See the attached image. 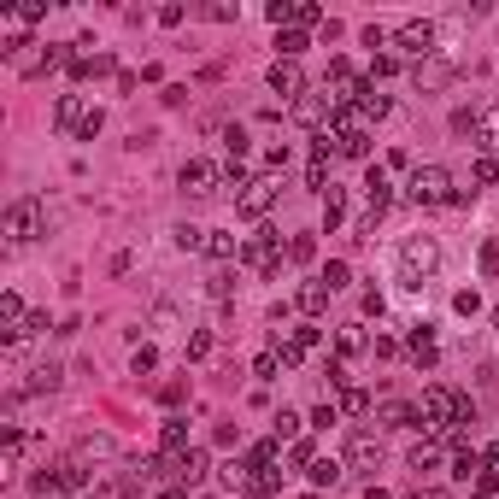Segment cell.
<instances>
[{
    "label": "cell",
    "mask_w": 499,
    "mask_h": 499,
    "mask_svg": "<svg viewBox=\"0 0 499 499\" xmlns=\"http://www.w3.org/2000/svg\"><path fill=\"white\" fill-rule=\"evenodd\" d=\"M323 182H329V159H311V164H306V188L323 194Z\"/></svg>",
    "instance_id": "4316f807"
},
{
    "label": "cell",
    "mask_w": 499,
    "mask_h": 499,
    "mask_svg": "<svg viewBox=\"0 0 499 499\" xmlns=\"http://www.w3.org/2000/svg\"><path fill=\"white\" fill-rule=\"evenodd\" d=\"M271 89H276V94H299V65H294V59H276V65H271Z\"/></svg>",
    "instance_id": "5bb4252c"
},
{
    "label": "cell",
    "mask_w": 499,
    "mask_h": 499,
    "mask_svg": "<svg viewBox=\"0 0 499 499\" xmlns=\"http://www.w3.org/2000/svg\"><path fill=\"white\" fill-rule=\"evenodd\" d=\"M100 124H106V118H100V106H89V112H82V124H77V141H94Z\"/></svg>",
    "instance_id": "cb8c5ba5"
},
{
    "label": "cell",
    "mask_w": 499,
    "mask_h": 499,
    "mask_svg": "<svg viewBox=\"0 0 499 499\" xmlns=\"http://www.w3.org/2000/svg\"><path fill=\"white\" fill-rule=\"evenodd\" d=\"M481 276H499V235L481 241Z\"/></svg>",
    "instance_id": "d4e9b609"
},
{
    "label": "cell",
    "mask_w": 499,
    "mask_h": 499,
    "mask_svg": "<svg viewBox=\"0 0 499 499\" xmlns=\"http://www.w3.org/2000/svg\"><path fill=\"white\" fill-rule=\"evenodd\" d=\"M441 271V241L435 235H406L394 247V288L399 294H417L423 282H435Z\"/></svg>",
    "instance_id": "6da1fadb"
},
{
    "label": "cell",
    "mask_w": 499,
    "mask_h": 499,
    "mask_svg": "<svg viewBox=\"0 0 499 499\" xmlns=\"http://www.w3.org/2000/svg\"><path fill=\"white\" fill-rule=\"evenodd\" d=\"M399 53H411V59L441 53V30L435 24H406V30H399Z\"/></svg>",
    "instance_id": "5b68a950"
},
{
    "label": "cell",
    "mask_w": 499,
    "mask_h": 499,
    "mask_svg": "<svg viewBox=\"0 0 499 499\" xmlns=\"http://www.w3.org/2000/svg\"><path fill=\"white\" fill-rule=\"evenodd\" d=\"M212 353V335H206V329H194V335H188V358H206Z\"/></svg>",
    "instance_id": "d6a6232c"
},
{
    "label": "cell",
    "mask_w": 499,
    "mask_h": 499,
    "mask_svg": "<svg viewBox=\"0 0 499 499\" xmlns=\"http://www.w3.org/2000/svg\"><path fill=\"white\" fill-rule=\"evenodd\" d=\"M129 364H136V376H147L159 364V353H153V346H136V358H129Z\"/></svg>",
    "instance_id": "836d02e7"
},
{
    "label": "cell",
    "mask_w": 499,
    "mask_h": 499,
    "mask_svg": "<svg viewBox=\"0 0 499 499\" xmlns=\"http://www.w3.org/2000/svg\"><path fill=\"white\" fill-rule=\"evenodd\" d=\"M346 464H353V470H376L382 464V441L370 429H353V435H346Z\"/></svg>",
    "instance_id": "8992f818"
},
{
    "label": "cell",
    "mask_w": 499,
    "mask_h": 499,
    "mask_svg": "<svg viewBox=\"0 0 499 499\" xmlns=\"http://www.w3.org/2000/svg\"><path fill=\"white\" fill-rule=\"evenodd\" d=\"M271 423H276V441H282V435H294V429H299V417H294V411H276Z\"/></svg>",
    "instance_id": "d590c367"
},
{
    "label": "cell",
    "mask_w": 499,
    "mask_h": 499,
    "mask_svg": "<svg viewBox=\"0 0 499 499\" xmlns=\"http://www.w3.org/2000/svg\"><path fill=\"white\" fill-rule=\"evenodd\" d=\"M323 306H329V288H323V282H306V288H299V311H306V318H318Z\"/></svg>",
    "instance_id": "e0dca14e"
},
{
    "label": "cell",
    "mask_w": 499,
    "mask_h": 499,
    "mask_svg": "<svg viewBox=\"0 0 499 499\" xmlns=\"http://www.w3.org/2000/svg\"><path fill=\"white\" fill-rule=\"evenodd\" d=\"M276 370H282V358H276V353H264V358L253 364V376H259V382H276Z\"/></svg>",
    "instance_id": "f546056e"
},
{
    "label": "cell",
    "mask_w": 499,
    "mask_h": 499,
    "mask_svg": "<svg viewBox=\"0 0 499 499\" xmlns=\"http://www.w3.org/2000/svg\"><path fill=\"white\" fill-rule=\"evenodd\" d=\"M411 358H417V364H435V341H429L423 329H417V335H411Z\"/></svg>",
    "instance_id": "484cf974"
},
{
    "label": "cell",
    "mask_w": 499,
    "mask_h": 499,
    "mask_svg": "<svg viewBox=\"0 0 499 499\" xmlns=\"http://www.w3.org/2000/svg\"><path fill=\"white\" fill-rule=\"evenodd\" d=\"M470 176H476V182H481V188H488V182H499V164H493V159H488V153H481V159H476V164H470Z\"/></svg>",
    "instance_id": "83f0119b"
},
{
    "label": "cell",
    "mask_w": 499,
    "mask_h": 499,
    "mask_svg": "<svg viewBox=\"0 0 499 499\" xmlns=\"http://www.w3.org/2000/svg\"><path fill=\"white\" fill-rule=\"evenodd\" d=\"M364 200H370V218H382V212H388L394 188H388V176H382V171H370V176H364Z\"/></svg>",
    "instance_id": "4fadbf2b"
},
{
    "label": "cell",
    "mask_w": 499,
    "mask_h": 499,
    "mask_svg": "<svg viewBox=\"0 0 499 499\" xmlns=\"http://www.w3.org/2000/svg\"><path fill=\"white\" fill-rule=\"evenodd\" d=\"M206 253H212V259H235V253H241V241L229 235V229H206Z\"/></svg>",
    "instance_id": "9a60e30c"
},
{
    "label": "cell",
    "mask_w": 499,
    "mask_h": 499,
    "mask_svg": "<svg viewBox=\"0 0 499 499\" xmlns=\"http://www.w3.org/2000/svg\"><path fill=\"white\" fill-rule=\"evenodd\" d=\"M171 235H176V247H182V253H194V247H206V229H194V223H176Z\"/></svg>",
    "instance_id": "ffe728a7"
},
{
    "label": "cell",
    "mask_w": 499,
    "mask_h": 499,
    "mask_svg": "<svg viewBox=\"0 0 499 499\" xmlns=\"http://www.w3.org/2000/svg\"><path fill=\"white\" fill-rule=\"evenodd\" d=\"M247 147H253V141H247V129H241V124H229V129H223V153H229V164H241V159H247Z\"/></svg>",
    "instance_id": "d6986e66"
},
{
    "label": "cell",
    "mask_w": 499,
    "mask_h": 499,
    "mask_svg": "<svg viewBox=\"0 0 499 499\" xmlns=\"http://www.w3.org/2000/svg\"><path fill=\"white\" fill-rule=\"evenodd\" d=\"M323 288H329V294H335V288H346V264H341V259L323 271Z\"/></svg>",
    "instance_id": "1f68e13d"
},
{
    "label": "cell",
    "mask_w": 499,
    "mask_h": 499,
    "mask_svg": "<svg viewBox=\"0 0 499 499\" xmlns=\"http://www.w3.org/2000/svg\"><path fill=\"white\" fill-rule=\"evenodd\" d=\"M200 476H206V453H194V446H188V453L176 458V481L188 488V481H200Z\"/></svg>",
    "instance_id": "2e32d148"
},
{
    "label": "cell",
    "mask_w": 499,
    "mask_h": 499,
    "mask_svg": "<svg viewBox=\"0 0 499 499\" xmlns=\"http://www.w3.org/2000/svg\"><path fill=\"white\" fill-rule=\"evenodd\" d=\"M294 118L299 124H329V118H335V100H329V94H299L294 100Z\"/></svg>",
    "instance_id": "30bf717a"
},
{
    "label": "cell",
    "mask_w": 499,
    "mask_h": 499,
    "mask_svg": "<svg viewBox=\"0 0 499 499\" xmlns=\"http://www.w3.org/2000/svg\"><path fill=\"white\" fill-rule=\"evenodd\" d=\"M82 112H89V106H82V100H77V94H59V106H53V124L65 129V136H77V124H82Z\"/></svg>",
    "instance_id": "7c38bea8"
},
{
    "label": "cell",
    "mask_w": 499,
    "mask_h": 499,
    "mask_svg": "<svg viewBox=\"0 0 499 499\" xmlns=\"http://www.w3.org/2000/svg\"><path fill=\"white\" fill-rule=\"evenodd\" d=\"M458 129H470L476 147H499V106H481L476 118H458Z\"/></svg>",
    "instance_id": "52a82bcc"
},
{
    "label": "cell",
    "mask_w": 499,
    "mask_h": 499,
    "mask_svg": "<svg viewBox=\"0 0 499 499\" xmlns=\"http://www.w3.org/2000/svg\"><path fill=\"white\" fill-rule=\"evenodd\" d=\"M423 417L429 423H458V411H464V394H453L446 382H435V388H423Z\"/></svg>",
    "instance_id": "3957f363"
},
{
    "label": "cell",
    "mask_w": 499,
    "mask_h": 499,
    "mask_svg": "<svg viewBox=\"0 0 499 499\" xmlns=\"http://www.w3.org/2000/svg\"><path fill=\"white\" fill-rule=\"evenodd\" d=\"M493 323H499V306H493Z\"/></svg>",
    "instance_id": "f35d334b"
},
{
    "label": "cell",
    "mask_w": 499,
    "mask_h": 499,
    "mask_svg": "<svg viewBox=\"0 0 499 499\" xmlns=\"http://www.w3.org/2000/svg\"><path fill=\"white\" fill-rule=\"evenodd\" d=\"M212 182H218V171H212L206 159H188V164H182V194H188V200H206V194H218Z\"/></svg>",
    "instance_id": "ba28073f"
},
{
    "label": "cell",
    "mask_w": 499,
    "mask_h": 499,
    "mask_svg": "<svg viewBox=\"0 0 499 499\" xmlns=\"http://www.w3.org/2000/svg\"><path fill=\"white\" fill-rule=\"evenodd\" d=\"M241 259H247V264H264V271H271V264H276V229H259V235L241 247Z\"/></svg>",
    "instance_id": "8fae6325"
},
{
    "label": "cell",
    "mask_w": 499,
    "mask_h": 499,
    "mask_svg": "<svg viewBox=\"0 0 499 499\" xmlns=\"http://www.w3.org/2000/svg\"><path fill=\"white\" fill-rule=\"evenodd\" d=\"M453 311H458V318H476V311H481V294L476 288H458L453 294Z\"/></svg>",
    "instance_id": "7402d4cb"
},
{
    "label": "cell",
    "mask_w": 499,
    "mask_h": 499,
    "mask_svg": "<svg viewBox=\"0 0 499 499\" xmlns=\"http://www.w3.org/2000/svg\"><path fill=\"white\" fill-rule=\"evenodd\" d=\"M36 235H41V200L24 194V200H12V212H6V241L24 247V241H36Z\"/></svg>",
    "instance_id": "7a4b0ae2"
},
{
    "label": "cell",
    "mask_w": 499,
    "mask_h": 499,
    "mask_svg": "<svg viewBox=\"0 0 499 499\" xmlns=\"http://www.w3.org/2000/svg\"><path fill=\"white\" fill-rule=\"evenodd\" d=\"M488 470H499V441H493V446H488Z\"/></svg>",
    "instance_id": "74e56055"
},
{
    "label": "cell",
    "mask_w": 499,
    "mask_h": 499,
    "mask_svg": "<svg viewBox=\"0 0 499 499\" xmlns=\"http://www.w3.org/2000/svg\"><path fill=\"white\" fill-rule=\"evenodd\" d=\"M182 435H188V429H182V417H164V446H171V453L182 446Z\"/></svg>",
    "instance_id": "e575fe53"
},
{
    "label": "cell",
    "mask_w": 499,
    "mask_h": 499,
    "mask_svg": "<svg viewBox=\"0 0 499 499\" xmlns=\"http://www.w3.org/2000/svg\"><path fill=\"white\" fill-rule=\"evenodd\" d=\"M446 188H453V176H446L441 164H423V171L411 176V200H417V206H441V200H453Z\"/></svg>",
    "instance_id": "277c9868"
},
{
    "label": "cell",
    "mask_w": 499,
    "mask_h": 499,
    "mask_svg": "<svg viewBox=\"0 0 499 499\" xmlns=\"http://www.w3.org/2000/svg\"><path fill=\"white\" fill-rule=\"evenodd\" d=\"M335 153L364 159V153H370V136H364V129H346V136H335Z\"/></svg>",
    "instance_id": "ac0fdd59"
},
{
    "label": "cell",
    "mask_w": 499,
    "mask_h": 499,
    "mask_svg": "<svg viewBox=\"0 0 499 499\" xmlns=\"http://www.w3.org/2000/svg\"><path fill=\"white\" fill-rule=\"evenodd\" d=\"M435 464H441V453H435L429 441H417V446H411V470H435Z\"/></svg>",
    "instance_id": "603a6c76"
},
{
    "label": "cell",
    "mask_w": 499,
    "mask_h": 499,
    "mask_svg": "<svg viewBox=\"0 0 499 499\" xmlns=\"http://www.w3.org/2000/svg\"><path fill=\"white\" fill-rule=\"evenodd\" d=\"M276 47H282V53H288V59H294V53H299V47H306V36H299V30H282V36H276Z\"/></svg>",
    "instance_id": "4dcf8cb0"
},
{
    "label": "cell",
    "mask_w": 499,
    "mask_h": 499,
    "mask_svg": "<svg viewBox=\"0 0 499 499\" xmlns=\"http://www.w3.org/2000/svg\"><path fill=\"white\" fill-rule=\"evenodd\" d=\"M329 423H341L335 406H318V411H311V429H329Z\"/></svg>",
    "instance_id": "8d00e7d4"
},
{
    "label": "cell",
    "mask_w": 499,
    "mask_h": 499,
    "mask_svg": "<svg viewBox=\"0 0 499 499\" xmlns=\"http://www.w3.org/2000/svg\"><path fill=\"white\" fill-rule=\"evenodd\" d=\"M311 481H318V488H335V481H341V464L335 458H318V464H311Z\"/></svg>",
    "instance_id": "44dd1931"
},
{
    "label": "cell",
    "mask_w": 499,
    "mask_h": 499,
    "mask_svg": "<svg viewBox=\"0 0 499 499\" xmlns=\"http://www.w3.org/2000/svg\"><path fill=\"white\" fill-rule=\"evenodd\" d=\"M311 253H318V241H311V235H294V241H288V259H294V264H306Z\"/></svg>",
    "instance_id": "f1b7e54d"
},
{
    "label": "cell",
    "mask_w": 499,
    "mask_h": 499,
    "mask_svg": "<svg viewBox=\"0 0 499 499\" xmlns=\"http://www.w3.org/2000/svg\"><path fill=\"white\" fill-rule=\"evenodd\" d=\"M271 200H276L271 182H247V188L235 194V212H241V218H264V212H271Z\"/></svg>",
    "instance_id": "9c48e42d"
}]
</instances>
